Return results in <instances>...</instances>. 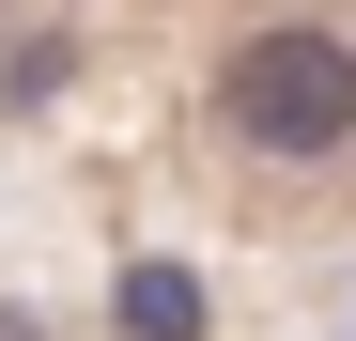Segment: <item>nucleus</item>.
Returning <instances> with one entry per match:
<instances>
[{"instance_id":"obj_1","label":"nucleus","mask_w":356,"mask_h":341,"mask_svg":"<svg viewBox=\"0 0 356 341\" xmlns=\"http://www.w3.org/2000/svg\"><path fill=\"white\" fill-rule=\"evenodd\" d=\"M202 125L232 170H264V187H341L356 170V16H248L202 63Z\"/></svg>"},{"instance_id":"obj_2","label":"nucleus","mask_w":356,"mask_h":341,"mask_svg":"<svg viewBox=\"0 0 356 341\" xmlns=\"http://www.w3.org/2000/svg\"><path fill=\"white\" fill-rule=\"evenodd\" d=\"M124 326H140V341H186L202 310H186V279H170V264H140V279H124Z\"/></svg>"},{"instance_id":"obj_3","label":"nucleus","mask_w":356,"mask_h":341,"mask_svg":"<svg viewBox=\"0 0 356 341\" xmlns=\"http://www.w3.org/2000/svg\"><path fill=\"white\" fill-rule=\"evenodd\" d=\"M0 16H16V0H0Z\"/></svg>"}]
</instances>
